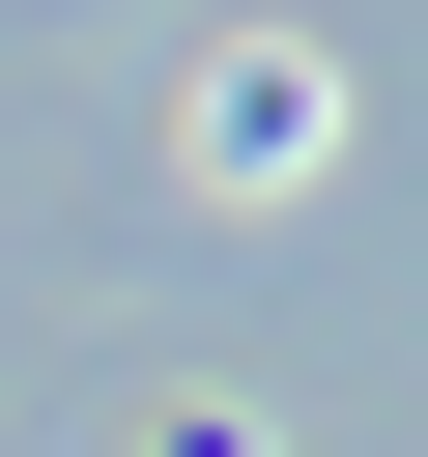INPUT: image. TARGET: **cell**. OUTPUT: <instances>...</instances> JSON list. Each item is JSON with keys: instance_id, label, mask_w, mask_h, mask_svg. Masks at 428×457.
I'll return each instance as SVG.
<instances>
[{"instance_id": "cell-1", "label": "cell", "mask_w": 428, "mask_h": 457, "mask_svg": "<svg viewBox=\"0 0 428 457\" xmlns=\"http://www.w3.org/2000/svg\"><path fill=\"white\" fill-rule=\"evenodd\" d=\"M200 171H228V200L342 171V57H314V29H228V57H200Z\"/></svg>"}]
</instances>
